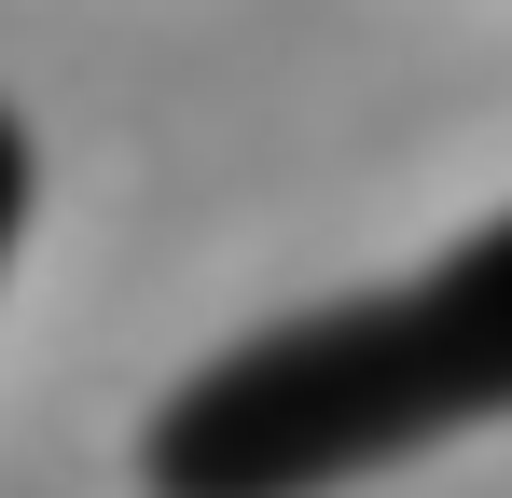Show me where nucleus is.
I'll list each match as a JSON object with an SVG mask.
<instances>
[{
    "instance_id": "1",
    "label": "nucleus",
    "mask_w": 512,
    "mask_h": 498,
    "mask_svg": "<svg viewBox=\"0 0 512 498\" xmlns=\"http://www.w3.org/2000/svg\"><path fill=\"white\" fill-rule=\"evenodd\" d=\"M485 415H512V208L402 291L263 319L250 346L194 360L139 429V485L153 498H333L443 429H485Z\"/></svg>"
},
{
    "instance_id": "2",
    "label": "nucleus",
    "mask_w": 512,
    "mask_h": 498,
    "mask_svg": "<svg viewBox=\"0 0 512 498\" xmlns=\"http://www.w3.org/2000/svg\"><path fill=\"white\" fill-rule=\"evenodd\" d=\"M28 194H42V153H28V125L0 111V263H14V236H28Z\"/></svg>"
}]
</instances>
